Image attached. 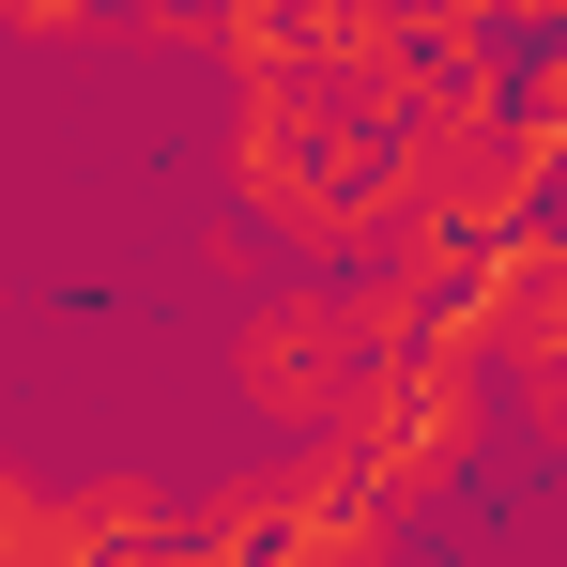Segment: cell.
<instances>
[{"label":"cell","instance_id":"obj_1","mask_svg":"<svg viewBox=\"0 0 567 567\" xmlns=\"http://www.w3.org/2000/svg\"><path fill=\"white\" fill-rule=\"evenodd\" d=\"M399 338H414V322H399L383 291H277V307L230 322V399H246L261 430H291V445H338Z\"/></svg>","mask_w":567,"mask_h":567},{"label":"cell","instance_id":"obj_3","mask_svg":"<svg viewBox=\"0 0 567 567\" xmlns=\"http://www.w3.org/2000/svg\"><path fill=\"white\" fill-rule=\"evenodd\" d=\"M461 430H475V369L445 353V338H399V353H383V383L353 399V430H338V445H353V475L399 506V491H430V475L461 461Z\"/></svg>","mask_w":567,"mask_h":567},{"label":"cell","instance_id":"obj_2","mask_svg":"<svg viewBox=\"0 0 567 567\" xmlns=\"http://www.w3.org/2000/svg\"><path fill=\"white\" fill-rule=\"evenodd\" d=\"M369 553H383V491L353 475V445H291L199 506V567H369Z\"/></svg>","mask_w":567,"mask_h":567}]
</instances>
